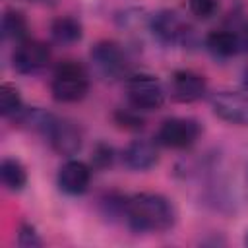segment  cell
<instances>
[{
  "label": "cell",
  "instance_id": "obj_1",
  "mask_svg": "<svg viewBox=\"0 0 248 248\" xmlns=\"http://www.w3.org/2000/svg\"><path fill=\"white\" fill-rule=\"evenodd\" d=\"M124 217L136 232H163L176 221V211L170 200L155 192H140L126 200Z\"/></svg>",
  "mask_w": 248,
  "mask_h": 248
},
{
  "label": "cell",
  "instance_id": "obj_2",
  "mask_svg": "<svg viewBox=\"0 0 248 248\" xmlns=\"http://www.w3.org/2000/svg\"><path fill=\"white\" fill-rule=\"evenodd\" d=\"M50 91L58 103L81 101L89 91V78H87L85 68L74 60L62 62L52 76Z\"/></svg>",
  "mask_w": 248,
  "mask_h": 248
},
{
  "label": "cell",
  "instance_id": "obj_4",
  "mask_svg": "<svg viewBox=\"0 0 248 248\" xmlns=\"http://www.w3.org/2000/svg\"><path fill=\"white\" fill-rule=\"evenodd\" d=\"M200 134H202V126L198 120L174 116V118H167L159 126L157 141L170 149H186L192 143H196Z\"/></svg>",
  "mask_w": 248,
  "mask_h": 248
},
{
  "label": "cell",
  "instance_id": "obj_19",
  "mask_svg": "<svg viewBox=\"0 0 248 248\" xmlns=\"http://www.w3.org/2000/svg\"><path fill=\"white\" fill-rule=\"evenodd\" d=\"M114 120L118 126L126 128V130H140L143 128V118L140 114H136L134 110H118L114 114Z\"/></svg>",
  "mask_w": 248,
  "mask_h": 248
},
{
  "label": "cell",
  "instance_id": "obj_15",
  "mask_svg": "<svg viewBox=\"0 0 248 248\" xmlns=\"http://www.w3.org/2000/svg\"><path fill=\"white\" fill-rule=\"evenodd\" d=\"M0 178L8 190L17 192L27 184V170L17 159L6 157L0 165Z\"/></svg>",
  "mask_w": 248,
  "mask_h": 248
},
{
  "label": "cell",
  "instance_id": "obj_17",
  "mask_svg": "<svg viewBox=\"0 0 248 248\" xmlns=\"http://www.w3.org/2000/svg\"><path fill=\"white\" fill-rule=\"evenodd\" d=\"M21 110H23V101H21L19 91L10 83H2L0 85V114L6 118H16Z\"/></svg>",
  "mask_w": 248,
  "mask_h": 248
},
{
  "label": "cell",
  "instance_id": "obj_24",
  "mask_svg": "<svg viewBox=\"0 0 248 248\" xmlns=\"http://www.w3.org/2000/svg\"><path fill=\"white\" fill-rule=\"evenodd\" d=\"M246 244H248V236H246Z\"/></svg>",
  "mask_w": 248,
  "mask_h": 248
},
{
  "label": "cell",
  "instance_id": "obj_23",
  "mask_svg": "<svg viewBox=\"0 0 248 248\" xmlns=\"http://www.w3.org/2000/svg\"><path fill=\"white\" fill-rule=\"evenodd\" d=\"M27 2H37V0H27Z\"/></svg>",
  "mask_w": 248,
  "mask_h": 248
},
{
  "label": "cell",
  "instance_id": "obj_14",
  "mask_svg": "<svg viewBox=\"0 0 248 248\" xmlns=\"http://www.w3.org/2000/svg\"><path fill=\"white\" fill-rule=\"evenodd\" d=\"M50 35L58 45H74L83 37V27L76 17L62 16L50 23Z\"/></svg>",
  "mask_w": 248,
  "mask_h": 248
},
{
  "label": "cell",
  "instance_id": "obj_11",
  "mask_svg": "<svg viewBox=\"0 0 248 248\" xmlns=\"http://www.w3.org/2000/svg\"><path fill=\"white\" fill-rule=\"evenodd\" d=\"M91 169L78 159L66 161L58 170V188L68 196H79L89 188Z\"/></svg>",
  "mask_w": 248,
  "mask_h": 248
},
{
  "label": "cell",
  "instance_id": "obj_13",
  "mask_svg": "<svg viewBox=\"0 0 248 248\" xmlns=\"http://www.w3.org/2000/svg\"><path fill=\"white\" fill-rule=\"evenodd\" d=\"M205 46L209 48L211 54L219 56V58H229L240 52L238 46V39L231 29H217L211 31L205 39Z\"/></svg>",
  "mask_w": 248,
  "mask_h": 248
},
{
  "label": "cell",
  "instance_id": "obj_3",
  "mask_svg": "<svg viewBox=\"0 0 248 248\" xmlns=\"http://www.w3.org/2000/svg\"><path fill=\"white\" fill-rule=\"evenodd\" d=\"M126 95L138 110H157L165 103V89L155 76L134 74L126 81Z\"/></svg>",
  "mask_w": 248,
  "mask_h": 248
},
{
  "label": "cell",
  "instance_id": "obj_6",
  "mask_svg": "<svg viewBox=\"0 0 248 248\" xmlns=\"http://www.w3.org/2000/svg\"><path fill=\"white\" fill-rule=\"evenodd\" d=\"M43 136L48 140L50 147L60 155H76L81 147V130L66 118L52 116Z\"/></svg>",
  "mask_w": 248,
  "mask_h": 248
},
{
  "label": "cell",
  "instance_id": "obj_18",
  "mask_svg": "<svg viewBox=\"0 0 248 248\" xmlns=\"http://www.w3.org/2000/svg\"><path fill=\"white\" fill-rule=\"evenodd\" d=\"M188 10L198 19H209L219 10L217 0H188Z\"/></svg>",
  "mask_w": 248,
  "mask_h": 248
},
{
  "label": "cell",
  "instance_id": "obj_7",
  "mask_svg": "<svg viewBox=\"0 0 248 248\" xmlns=\"http://www.w3.org/2000/svg\"><path fill=\"white\" fill-rule=\"evenodd\" d=\"M89 56L97 72L108 79H116L126 72V56L120 45L114 41H99L91 48Z\"/></svg>",
  "mask_w": 248,
  "mask_h": 248
},
{
  "label": "cell",
  "instance_id": "obj_20",
  "mask_svg": "<svg viewBox=\"0 0 248 248\" xmlns=\"http://www.w3.org/2000/svg\"><path fill=\"white\" fill-rule=\"evenodd\" d=\"M17 244H19V246H25V248H33V246H41L43 240H41L39 232L35 231V227L25 223V225H21V229H19Z\"/></svg>",
  "mask_w": 248,
  "mask_h": 248
},
{
  "label": "cell",
  "instance_id": "obj_5",
  "mask_svg": "<svg viewBox=\"0 0 248 248\" xmlns=\"http://www.w3.org/2000/svg\"><path fill=\"white\" fill-rule=\"evenodd\" d=\"M149 29L163 45H188L192 39L190 25L174 10H159L153 14Z\"/></svg>",
  "mask_w": 248,
  "mask_h": 248
},
{
  "label": "cell",
  "instance_id": "obj_21",
  "mask_svg": "<svg viewBox=\"0 0 248 248\" xmlns=\"http://www.w3.org/2000/svg\"><path fill=\"white\" fill-rule=\"evenodd\" d=\"M91 161H93V167H97V169L108 167L112 163V147H108L107 143H97L93 149Z\"/></svg>",
  "mask_w": 248,
  "mask_h": 248
},
{
  "label": "cell",
  "instance_id": "obj_9",
  "mask_svg": "<svg viewBox=\"0 0 248 248\" xmlns=\"http://www.w3.org/2000/svg\"><path fill=\"white\" fill-rule=\"evenodd\" d=\"M207 91V81L194 70H176L169 81V93L176 103H194Z\"/></svg>",
  "mask_w": 248,
  "mask_h": 248
},
{
  "label": "cell",
  "instance_id": "obj_22",
  "mask_svg": "<svg viewBox=\"0 0 248 248\" xmlns=\"http://www.w3.org/2000/svg\"><path fill=\"white\" fill-rule=\"evenodd\" d=\"M236 39H238V46H240V52H248V19H234L232 21V27H229Z\"/></svg>",
  "mask_w": 248,
  "mask_h": 248
},
{
  "label": "cell",
  "instance_id": "obj_12",
  "mask_svg": "<svg viewBox=\"0 0 248 248\" xmlns=\"http://www.w3.org/2000/svg\"><path fill=\"white\" fill-rule=\"evenodd\" d=\"M122 159H124V165L132 170H147L157 163L159 153L153 141L136 140L124 149Z\"/></svg>",
  "mask_w": 248,
  "mask_h": 248
},
{
  "label": "cell",
  "instance_id": "obj_8",
  "mask_svg": "<svg viewBox=\"0 0 248 248\" xmlns=\"http://www.w3.org/2000/svg\"><path fill=\"white\" fill-rule=\"evenodd\" d=\"M48 60H50L48 45L43 41H37V39L21 41L12 54L14 70L19 74H33V72L41 70L43 66H46Z\"/></svg>",
  "mask_w": 248,
  "mask_h": 248
},
{
  "label": "cell",
  "instance_id": "obj_16",
  "mask_svg": "<svg viewBox=\"0 0 248 248\" xmlns=\"http://www.w3.org/2000/svg\"><path fill=\"white\" fill-rule=\"evenodd\" d=\"M2 35L10 41H25L27 37V19L17 10H6L2 16Z\"/></svg>",
  "mask_w": 248,
  "mask_h": 248
},
{
  "label": "cell",
  "instance_id": "obj_10",
  "mask_svg": "<svg viewBox=\"0 0 248 248\" xmlns=\"http://www.w3.org/2000/svg\"><path fill=\"white\" fill-rule=\"evenodd\" d=\"M213 112L238 126H248V95L238 91H219L211 99Z\"/></svg>",
  "mask_w": 248,
  "mask_h": 248
}]
</instances>
